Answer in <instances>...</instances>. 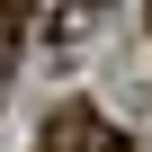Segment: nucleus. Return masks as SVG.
<instances>
[{
  "label": "nucleus",
  "instance_id": "obj_1",
  "mask_svg": "<svg viewBox=\"0 0 152 152\" xmlns=\"http://www.w3.org/2000/svg\"><path fill=\"white\" fill-rule=\"evenodd\" d=\"M36 152H134V143H125L90 99H63V107H45V143H36Z\"/></svg>",
  "mask_w": 152,
  "mask_h": 152
},
{
  "label": "nucleus",
  "instance_id": "obj_2",
  "mask_svg": "<svg viewBox=\"0 0 152 152\" xmlns=\"http://www.w3.org/2000/svg\"><path fill=\"white\" fill-rule=\"evenodd\" d=\"M99 9H107V0H54V18H45V45H54V54H72V45L99 27Z\"/></svg>",
  "mask_w": 152,
  "mask_h": 152
},
{
  "label": "nucleus",
  "instance_id": "obj_3",
  "mask_svg": "<svg viewBox=\"0 0 152 152\" xmlns=\"http://www.w3.org/2000/svg\"><path fill=\"white\" fill-rule=\"evenodd\" d=\"M27 9H36V0H0V72H9V54H18V27H27Z\"/></svg>",
  "mask_w": 152,
  "mask_h": 152
}]
</instances>
